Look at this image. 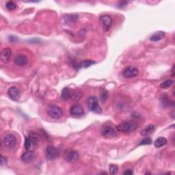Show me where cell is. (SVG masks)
<instances>
[{"instance_id": "24", "label": "cell", "mask_w": 175, "mask_h": 175, "mask_svg": "<svg viewBox=\"0 0 175 175\" xmlns=\"http://www.w3.org/2000/svg\"><path fill=\"white\" fill-rule=\"evenodd\" d=\"M173 84V80H166L164 81V82H162L161 84H160V88H168L171 86Z\"/></svg>"}, {"instance_id": "18", "label": "cell", "mask_w": 175, "mask_h": 175, "mask_svg": "<svg viewBox=\"0 0 175 175\" xmlns=\"http://www.w3.org/2000/svg\"><path fill=\"white\" fill-rule=\"evenodd\" d=\"M155 130V126L151 124L147 125L144 129H142L140 131V134L142 136H149L150 134L152 133Z\"/></svg>"}, {"instance_id": "5", "label": "cell", "mask_w": 175, "mask_h": 175, "mask_svg": "<svg viewBox=\"0 0 175 175\" xmlns=\"http://www.w3.org/2000/svg\"><path fill=\"white\" fill-rule=\"evenodd\" d=\"M64 158H65L66 162L69 163H73L78 159L79 154L77 151L74 150L68 149L64 153Z\"/></svg>"}, {"instance_id": "25", "label": "cell", "mask_w": 175, "mask_h": 175, "mask_svg": "<svg viewBox=\"0 0 175 175\" xmlns=\"http://www.w3.org/2000/svg\"><path fill=\"white\" fill-rule=\"evenodd\" d=\"M109 170H110V173L111 174H116L118 173V167L117 165H115V164H111L110 166V168H109Z\"/></svg>"}, {"instance_id": "1", "label": "cell", "mask_w": 175, "mask_h": 175, "mask_svg": "<svg viewBox=\"0 0 175 175\" xmlns=\"http://www.w3.org/2000/svg\"><path fill=\"white\" fill-rule=\"evenodd\" d=\"M137 129H138V123L134 121H125L116 126V129L124 133H132Z\"/></svg>"}, {"instance_id": "6", "label": "cell", "mask_w": 175, "mask_h": 175, "mask_svg": "<svg viewBox=\"0 0 175 175\" xmlns=\"http://www.w3.org/2000/svg\"><path fill=\"white\" fill-rule=\"evenodd\" d=\"M46 158L48 160H54L59 157V151L56 148L52 146H48L45 151Z\"/></svg>"}, {"instance_id": "23", "label": "cell", "mask_w": 175, "mask_h": 175, "mask_svg": "<svg viewBox=\"0 0 175 175\" xmlns=\"http://www.w3.org/2000/svg\"><path fill=\"white\" fill-rule=\"evenodd\" d=\"M6 8L8 10H14L16 9L17 8V4L13 1H9L6 3Z\"/></svg>"}, {"instance_id": "9", "label": "cell", "mask_w": 175, "mask_h": 175, "mask_svg": "<svg viewBox=\"0 0 175 175\" xmlns=\"http://www.w3.org/2000/svg\"><path fill=\"white\" fill-rule=\"evenodd\" d=\"M122 74L126 78H133L138 76L139 74V70L136 67L129 66L124 70Z\"/></svg>"}, {"instance_id": "8", "label": "cell", "mask_w": 175, "mask_h": 175, "mask_svg": "<svg viewBox=\"0 0 175 175\" xmlns=\"http://www.w3.org/2000/svg\"><path fill=\"white\" fill-rule=\"evenodd\" d=\"M101 133L104 137L107 138H114L117 136V132L114 128L110 126H104L101 129Z\"/></svg>"}, {"instance_id": "29", "label": "cell", "mask_w": 175, "mask_h": 175, "mask_svg": "<svg viewBox=\"0 0 175 175\" xmlns=\"http://www.w3.org/2000/svg\"><path fill=\"white\" fill-rule=\"evenodd\" d=\"M0 164L2 166H4L6 164V160L5 157L2 155L0 156Z\"/></svg>"}, {"instance_id": "2", "label": "cell", "mask_w": 175, "mask_h": 175, "mask_svg": "<svg viewBox=\"0 0 175 175\" xmlns=\"http://www.w3.org/2000/svg\"><path fill=\"white\" fill-rule=\"evenodd\" d=\"M87 106L90 112L99 114L102 113V109L99 105L98 99L95 96H92L88 99Z\"/></svg>"}, {"instance_id": "14", "label": "cell", "mask_w": 175, "mask_h": 175, "mask_svg": "<svg viewBox=\"0 0 175 175\" xmlns=\"http://www.w3.org/2000/svg\"><path fill=\"white\" fill-rule=\"evenodd\" d=\"M79 19L78 15L77 14H66V15L64 16L63 19L64 22H65L66 24L69 25H74L75 23L77 21V20Z\"/></svg>"}, {"instance_id": "21", "label": "cell", "mask_w": 175, "mask_h": 175, "mask_svg": "<svg viewBox=\"0 0 175 175\" xmlns=\"http://www.w3.org/2000/svg\"><path fill=\"white\" fill-rule=\"evenodd\" d=\"M166 144H167V140L165 138H163V137L157 138L154 142V145L156 148H161Z\"/></svg>"}, {"instance_id": "30", "label": "cell", "mask_w": 175, "mask_h": 175, "mask_svg": "<svg viewBox=\"0 0 175 175\" xmlns=\"http://www.w3.org/2000/svg\"><path fill=\"white\" fill-rule=\"evenodd\" d=\"M127 4V2H121L119 3L118 8H124L125 6H126Z\"/></svg>"}, {"instance_id": "31", "label": "cell", "mask_w": 175, "mask_h": 175, "mask_svg": "<svg viewBox=\"0 0 175 175\" xmlns=\"http://www.w3.org/2000/svg\"><path fill=\"white\" fill-rule=\"evenodd\" d=\"M133 171L130 170V169H128V170H127L126 171H125L124 172V174H126V175H131V174H133Z\"/></svg>"}, {"instance_id": "4", "label": "cell", "mask_w": 175, "mask_h": 175, "mask_svg": "<svg viewBox=\"0 0 175 175\" xmlns=\"http://www.w3.org/2000/svg\"><path fill=\"white\" fill-rule=\"evenodd\" d=\"M3 143H4L5 147H6L8 149L13 150L16 147L17 139L13 134H8L4 137Z\"/></svg>"}, {"instance_id": "28", "label": "cell", "mask_w": 175, "mask_h": 175, "mask_svg": "<svg viewBox=\"0 0 175 175\" xmlns=\"http://www.w3.org/2000/svg\"><path fill=\"white\" fill-rule=\"evenodd\" d=\"M107 92H103L101 94V101L102 102H105L107 99Z\"/></svg>"}, {"instance_id": "32", "label": "cell", "mask_w": 175, "mask_h": 175, "mask_svg": "<svg viewBox=\"0 0 175 175\" xmlns=\"http://www.w3.org/2000/svg\"><path fill=\"white\" fill-rule=\"evenodd\" d=\"M9 40L11 42H13V41H17V38L14 36H9Z\"/></svg>"}, {"instance_id": "19", "label": "cell", "mask_w": 175, "mask_h": 175, "mask_svg": "<svg viewBox=\"0 0 175 175\" xmlns=\"http://www.w3.org/2000/svg\"><path fill=\"white\" fill-rule=\"evenodd\" d=\"M61 98L64 101H68L70 99H71V92L68 88H65L62 90V94H61Z\"/></svg>"}, {"instance_id": "13", "label": "cell", "mask_w": 175, "mask_h": 175, "mask_svg": "<svg viewBox=\"0 0 175 175\" xmlns=\"http://www.w3.org/2000/svg\"><path fill=\"white\" fill-rule=\"evenodd\" d=\"M12 55V51L9 47L3 49L0 54V60L3 63H7L10 60Z\"/></svg>"}, {"instance_id": "3", "label": "cell", "mask_w": 175, "mask_h": 175, "mask_svg": "<svg viewBox=\"0 0 175 175\" xmlns=\"http://www.w3.org/2000/svg\"><path fill=\"white\" fill-rule=\"evenodd\" d=\"M47 112L51 118L54 119H60V118H62L63 115L62 109L57 106H55V105L49 106L47 110Z\"/></svg>"}, {"instance_id": "26", "label": "cell", "mask_w": 175, "mask_h": 175, "mask_svg": "<svg viewBox=\"0 0 175 175\" xmlns=\"http://www.w3.org/2000/svg\"><path fill=\"white\" fill-rule=\"evenodd\" d=\"M152 140H151V138L149 137H147V138H144V139H142L141 142H140L139 146H141V145H149L152 144Z\"/></svg>"}, {"instance_id": "20", "label": "cell", "mask_w": 175, "mask_h": 175, "mask_svg": "<svg viewBox=\"0 0 175 175\" xmlns=\"http://www.w3.org/2000/svg\"><path fill=\"white\" fill-rule=\"evenodd\" d=\"M96 62L95 61L91 60H84L83 61H81V62L79 64V67L80 68H84V69H86V68H88L90 66H92L93 65H95Z\"/></svg>"}, {"instance_id": "12", "label": "cell", "mask_w": 175, "mask_h": 175, "mask_svg": "<svg viewBox=\"0 0 175 175\" xmlns=\"http://www.w3.org/2000/svg\"><path fill=\"white\" fill-rule=\"evenodd\" d=\"M28 136L30 137L31 140L32 147H34V148H39L40 145V142H41L39 134L36 133V132H34V131H30Z\"/></svg>"}, {"instance_id": "27", "label": "cell", "mask_w": 175, "mask_h": 175, "mask_svg": "<svg viewBox=\"0 0 175 175\" xmlns=\"http://www.w3.org/2000/svg\"><path fill=\"white\" fill-rule=\"evenodd\" d=\"M32 147V142L30 137H25V148L26 150H30V148Z\"/></svg>"}, {"instance_id": "17", "label": "cell", "mask_w": 175, "mask_h": 175, "mask_svg": "<svg viewBox=\"0 0 175 175\" xmlns=\"http://www.w3.org/2000/svg\"><path fill=\"white\" fill-rule=\"evenodd\" d=\"M165 35L166 34H165L164 32H163V31L157 32H155L151 36L150 40H151V41H154V42L159 41V40H161L162 39H164V38L165 37Z\"/></svg>"}, {"instance_id": "15", "label": "cell", "mask_w": 175, "mask_h": 175, "mask_svg": "<svg viewBox=\"0 0 175 175\" xmlns=\"http://www.w3.org/2000/svg\"><path fill=\"white\" fill-rule=\"evenodd\" d=\"M28 58L26 57L25 55L22 54L17 55L14 59V62L17 65H18L19 66H25L28 64Z\"/></svg>"}, {"instance_id": "22", "label": "cell", "mask_w": 175, "mask_h": 175, "mask_svg": "<svg viewBox=\"0 0 175 175\" xmlns=\"http://www.w3.org/2000/svg\"><path fill=\"white\" fill-rule=\"evenodd\" d=\"M82 97V93L80 90H75L71 92V99L74 101H78Z\"/></svg>"}, {"instance_id": "16", "label": "cell", "mask_w": 175, "mask_h": 175, "mask_svg": "<svg viewBox=\"0 0 175 175\" xmlns=\"http://www.w3.org/2000/svg\"><path fill=\"white\" fill-rule=\"evenodd\" d=\"M34 157V152L33 151L28 150L27 152L23 154L21 156V160L23 163L25 164H28V163L30 162L32 160Z\"/></svg>"}, {"instance_id": "11", "label": "cell", "mask_w": 175, "mask_h": 175, "mask_svg": "<svg viewBox=\"0 0 175 175\" xmlns=\"http://www.w3.org/2000/svg\"><path fill=\"white\" fill-rule=\"evenodd\" d=\"M84 109L80 105H75V106H72L71 109H70V114H71L73 117H81V116L84 115Z\"/></svg>"}, {"instance_id": "7", "label": "cell", "mask_w": 175, "mask_h": 175, "mask_svg": "<svg viewBox=\"0 0 175 175\" xmlns=\"http://www.w3.org/2000/svg\"><path fill=\"white\" fill-rule=\"evenodd\" d=\"M100 23L105 32L108 31L112 24V19L110 15H103L100 17Z\"/></svg>"}, {"instance_id": "10", "label": "cell", "mask_w": 175, "mask_h": 175, "mask_svg": "<svg viewBox=\"0 0 175 175\" xmlns=\"http://www.w3.org/2000/svg\"><path fill=\"white\" fill-rule=\"evenodd\" d=\"M8 95L13 101H17L21 97V92L17 87H10L8 90Z\"/></svg>"}]
</instances>
